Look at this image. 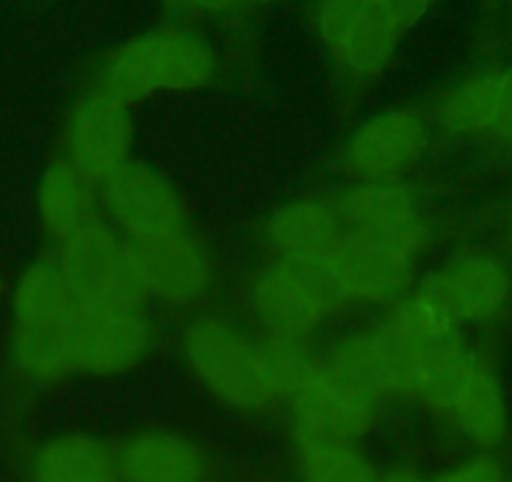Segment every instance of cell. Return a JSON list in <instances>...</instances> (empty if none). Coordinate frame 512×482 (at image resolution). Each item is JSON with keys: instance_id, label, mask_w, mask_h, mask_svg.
<instances>
[{"instance_id": "obj_1", "label": "cell", "mask_w": 512, "mask_h": 482, "mask_svg": "<svg viewBox=\"0 0 512 482\" xmlns=\"http://www.w3.org/2000/svg\"><path fill=\"white\" fill-rule=\"evenodd\" d=\"M216 58L204 38L181 28H159L134 38L103 66L96 93L131 106L156 91H191L211 81Z\"/></svg>"}, {"instance_id": "obj_2", "label": "cell", "mask_w": 512, "mask_h": 482, "mask_svg": "<svg viewBox=\"0 0 512 482\" xmlns=\"http://www.w3.org/2000/svg\"><path fill=\"white\" fill-rule=\"evenodd\" d=\"M184 352L196 377L229 405L262 410L279 400L264 344L221 319L191 324L184 337Z\"/></svg>"}, {"instance_id": "obj_3", "label": "cell", "mask_w": 512, "mask_h": 482, "mask_svg": "<svg viewBox=\"0 0 512 482\" xmlns=\"http://www.w3.org/2000/svg\"><path fill=\"white\" fill-rule=\"evenodd\" d=\"M58 267L78 307L141 309L149 297L128 239L96 221L63 241Z\"/></svg>"}, {"instance_id": "obj_4", "label": "cell", "mask_w": 512, "mask_h": 482, "mask_svg": "<svg viewBox=\"0 0 512 482\" xmlns=\"http://www.w3.org/2000/svg\"><path fill=\"white\" fill-rule=\"evenodd\" d=\"M249 302L269 334L307 339V334L344 302V294L334 262L304 267L279 259L274 267L256 274Z\"/></svg>"}, {"instance_id": "obj_5", "label": "cell", "mask_w": 512, "mask_h": 482, "mask_svg": "<svg viewBox=\"0 0 512 482\" xmlns=\"http://www.w3.org/2000/svg\"><path fill=\"white\" fill-rule=\"evenodd\" d=\"M284 400L297 417V435L339 442H354L372 427L377 402L314 354L289 380Z\"/></svg>"}, {"instance_id": "obj_6", "label": "cell", "mask_w": 512, "mask_h": 482, "mask_svg": "<svg viewBox=\"0 0 512 482\" xmlns=\"http://www.w3.org/2000/svg\"><path fill=\"white\" fill-rule=\"evenodd\" d=\"M342 236L392 249L415 259L425 244V224L415 199L397 181H364L334 206Z\"/></svg>"}, {"instance_id": "obj_7", "label": "cell", "mask_w": 512, "mask_h": 482, "mask_svg": "<svg viewBox=\"0 0 512 482\" xmlns=\"http://www.w3.org/2000/svg\"><path fill=\"white\" fill-rule=\"evenodd\" d=\"M319 31L334 61L362 78L379 76L402 38L377 0H319Z\"/></svg>"}, {"instance_id": "obj_8", "label": "cell", "mask_w": 512, "mask_h": 482, "mask_svg": "<svg viewBox=\"0 0 512 482\" xmlns=\"http://www.w3.org/2000/svg\"><path fill=\"white\" fill-rule=\"evenodd\" d=\"M149 347V322L141 309L78 307L73 314V367L116 375L134 367Z\"/></svg>"}, {"instance_id": "obj_9", "label": "cell", "mask_w": 512, "mask_h": 482, "mask_svg": "<svg viewBox=\"0 0 512 482\" xmlns=\"http://www.w3.org/2000/svg\"><path fill=\"white\" fill-rule=\"evenodd\" d=\"M103 184V201L108 214L128 241L166 234L184 226V214L169 181L144 164L126 161Z\"/></svg>"}, {"instance_id": "obj_10", "label": "cell", "mask_w": 512, "mask_h": 482, "mask_svg": "<svg viewBox=\"0 0 512 482\" xmlns=\"http://www.w3.org/2000/svg\"><path fill=\"white\" fill-rule=\"evenodd\" d=\"M128 244L134 249L146 292L164 302L186 307L209 287V262L184 226Z\"/></svg>"}, {"instance_id": "obj_11", "label": "cell", "mask_w": 512, "mask_h": 482, "mask_svg": "<svg viewBox=\"0 0 512 482\" xmlns=\"http://www.w3.org/2000/svg\"><path fill=\"white\" fill-rule=\"evenodd\" d=\"M417 297L450 324L490 319L507 299V274L485 257L460 259L425 279Z\"/></svg>"}, {"instance_id": "obj_12", "label": "cell", "mask_w": 512, "mask_h": 482, "mask_svg": "<svg viewBox=\"0 0 512 482\" xmlns=\"http://www.w3.org/2000/svg\"><path fill=\"white\" fill-rule=\"evenodd\" d=\"M425 124L412 111H387L369 118L349 139L344 161L364 181H395L420 156Z\"/></svg>"}, {"instance_id": "obj_13", "label": "cell", "mask_w": 512, "mask_h": 482, "mask_svg": "<svg viewBox=\"0 0 512 482\" xmlns=\"http://www.w3.org/2000/svg\"><path fill=\"white\" fill-rule=\"evenodd\" d=\"M71 159L88 181H103L128 161L131 121L121 103L93 91L71 121Z\"/></svg>"}, {"instance_id": "obj_14", "label": "cell", "mask_w": 512, "mask_h": 482, "mask_svg": "<svg viewBox=\"0 0 512 482\" xmlns=\"http://www.w3.org/2000/svg\"><path fill=\"white\" fill-rule=\"evenodd\" d=\"M123 482H204L199 447L174 432H141L116 455Z\"/></svg>"}, {"instance_id": "obj_15", "label": "cell", "mask_w": 512, "mask_h": 482, "mask_svg": "<svg viewBox=\"0 0 512 482\" xmlns=\"http://www.w3.org/2000/svg\"><path fill=\"white\" fill-rule=\"evenodd\" d=\"M267 234L282 262L314 264L337 254L342 226L334 206L297 201L277 211Z\"/></svg>"}, {"instance_id": "obj_16", "label": "cell", "mask_w": 512, "mask_h": 482, "mask_svg": "<svg viewBox=\"0 0 512 482\" xmlns=\"http://www.w3.org/2000/svg\"><path fill=\"white\" fill-rule=\"evenodd\" d=\"M329 365L339 372L347 382L367 392L369 397H382L390 392L407 395L405 372L397 357L395 347L382 329H374L369 334L349 339L342 347L334 349Z\"/></svg>"}, {"instance_id": "obj_17", "label": "cell", "mask_w": 512, "mask_h": 482, "mask_svg": "<svg viewBox=\"0 0 512 482\" xmlns=\"http://www.w3.org/2000/svg\"><path fill=\"white\" fill-rule=\"evenodd\" d=\"M31 482H123L116 457L83 435L56 437L38 452Z\"/></svg>"}, {"instance_id": "obj_18", "label": "cell", "mask_w": 512, "mask_h": 482, "mask_svg": "<svg viewBox=\"0 0 512 482\" xmlns=\"http://www.w3.org/2000/svg\"><path fill=\"white\" fill-rule=\"evenodd\" d=\"M41 219L48 234L68 241L91 224V196L88 179L73 164H58L46 171L38 191Z\"/></svg>"}, {"instance_id": "obj_19", "label": "cell", "mask_w": 512, "mask_h": 482, "mask_svg": "<svg viewBox=\"0 0 512 482\" xmlns=\"http://www.w3.org/2000/svg\"><path fill=\"white\" fill-rule=\"evenodd\" d=\"M16 359L18 367L36 380H53L71 370L73 317L16 324Z\"/></svg>"}, {"instance_id": "obj_20", "label": "cell", "mask_w": 512, "mask_h": 482, "mask_svg": "<svg viewBox=\"0 0 512 482\" xmlns=\"http://www.w3.org/2000/svg\"><path fill=\"white\" fill-rule=\"evenodd\" d=\"M299 472L304 482H379L367 457L352 442L297 435Z\"/></svg>"}, {"instance_id": "obj_21", "label": "cell", "mask_w": 512, "mask_h": 482, "mask_svg": "<svg viewBox=\"0 0 512 482\" xmlns=\"http://www.w3.org/2000/svg\"><path fill=\"white\" fill-rule=\"evenodd\" d=\"M76 312V297L61 267L41 262L23 277L16 294V324L68 319Z\"/></svg>"}, {"instance_id": "obj_22", "label": "cell", "mask_w": 512, "mask_h": 482, "mask_svg": "<svg viewBox=\"0 0 512 482\" xmlns=\"http://www.w3.org/2000/svg\"><path fill=\"white\" fill-rule=\"evenodd\" d=\"M450 425H455L462 435L470 437L480 447L497 445L505 435V402H502L495 377L485 365L477 372L470 392L452 415Z\"/></svg>"}, {"instance_id": "obj_23", "label": "cell", "mask_w": 512, "mask_h": 482, "mask_svg": "<svg viewBox=\"0 0 512 482\" xmlns=\"http://www.w3.org/2000/svg\"><path fill=\"white\" fill-rule=\"evenodd\" d=\"M497 76L462 83L440 106V124L455 134H482L495 129Z\"/></svg>"}, {"instance_id": "obj_24", "label": "cell", "mask_w": 512, "mask_h": 482, "mask_svg": "<svg viewBox=\"0 0 512 482\" xmlns=\"http://www.w3.org/2000/svg\"><path fill=\"white\" fill-rule=\"evenodd\" d=\"M427 482H505V477H502V470L495 462L485 460V457H475V460H467L462 465L440 472V475Z\"/></svg>"}, {"instance_id": "obj_25", "label": "cell", "mask_w": 512, "mask_h": 482, "mask_svg": "<svg viewBox=\"0 0 512 482\" xmlns=\"http://www.w3.org/2000/svg\"><path fill=\"white\" fill-rule=\"evenodd\" d=\"M377 3L384 8V13L392 18V23L405 33L425 16V11L430 8L432 0H377Z\"/></svg>"}, {"instance_id": "obj_26", "label": "cell", "mask_w": 512, "mask_h": 482, "mask_svg": "<svg viewBox=\"0 0 512 482\" xmlns=\"http://www.w3.org/2000/svg\"><path fill=\"white\" fill-rule=\"evenodd\" d=\"M492 131L502 139H512V68L497 73V116Z\"/></svg>"}, {"instance_id": "obj_27", "label": "cell", "mask_w": 512, "mask_h": 482, "mask_svg": "<svg viewBox=\"0 0 512 482\" xmlns=\"http://www.w3.org/2000/svg\"><path fill=\"white\" fill-rule=\"evenodd\" d=\"M379 482H425V480H420V477L412 475V472L397 470V472H387V475H379Z\"/></svg>"}, {"instance_id": "obj_28", "label": "cell", "mask_w": 512, "mask_h": 482, "mask_svg": "<svg viewBox=\"0 0 512 482\" xmlns=\"http://www.w3.org/2000/svg\"><path fill=\"white\" fill-rule=\"evenodd\" d=\"M256 3H267V0H256Z\"/></svg>"}]
</instances>
